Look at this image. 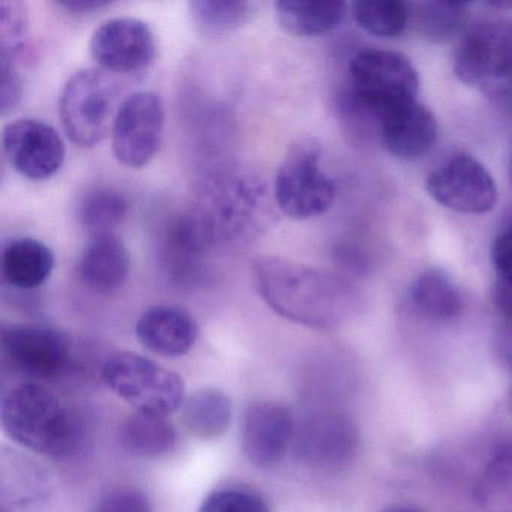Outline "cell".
<instances>
[{
	"label": "cell",
	"mask_w": 512,
	"mask_h": 512,
	"mask_svg": "<svg viewBox=\"0 0 512 512\" xmlns=\"http://www.w3.org/2000/svg\"><path fill=\"white\" fill-rule=\"evenodd\" d=\"M253 278L268 307L299 325L329 328L352 307L353 293L346 281L286 257H257Z\"/></svg>",
	"instance_id": "6da1fadb"
},
{
	"label": "cell",
	"mask_w": 512,
	"mask_h": 512,
	"mask_svg": "<svg viewBox=\"0 0 512 512\" xmlns=\"http://www.w3.org/2000/svg\"><path fill=\"white\" fill-rule=\"evenodd\" d=\"M419 76L412 62L382 49H364L349 62V83L341 110L349 121L376 128L383 116L418 97Z\"/></svg>",
	"instance_id": "7a4b0ae2"
},
{
	"label": "cell",
	"mask_w": 512,
	"mask_h": 512,
	"mask_svg": "<svg viewBox=\"0 0 512 512\" xmlns=\"http://www.w3.org/2000/svg\"><path fill=\"white\" fill-rule=\"evenodd\" d=\"M0 419L8 437L52 458L73 455L82 442L79 419L41 383L25 382L5 392Z\"/></svg>",
	"instance_id": "3957f363"
},
{
	"label": "cell",
	"mask_w": 512,
	"mask_h": 512,
	"mask_svg": "<svg viewBox=\"0 0 512 512\" xmlns=\"http://www.w3.org/2000/svg\"><path fill=\"white\" fill-rule=\"evenodd\" d=\"M119 82L103 68H83L68 77L59 97V116L68 139L92 148L112 133L119 106Z\"/></svg>",
	"instance_id": "277c9868"
},
{
	"label": "cell",
	"mask_w": 512,
	"mask_h": 512,
	"mask_svg": "<svg viewBox=\"0 0 512 512\" xmlns=\"http://www.w3.org/2000/svg\"><path fill=\"white\" fill-rule=\"evenodd\" d=\"M275 202L287 217L310 220L334 205L337 185L323 170L322 148L313 139L293 143L275 176Z\"/></svg>",
	"instance_id": "5b68a950"
},
{
	"label": "cell",
	"mask_w": 512,
	"mask_h": 512,
	"mask_svg": "<svg viewBox=\"0 0 512 512\" xmlns=\"http://www.w3.org/2000/svg\"><path fill=\"white\" fill-rule=\"evenodd\" d=\"M104 383L137 412L169 416L182 409L185 401L184 379L146 356L118 352L104 362Z\"/></svg>",
	"instance_id": "8992f818"
},
{
	"label": "cell",
	"mask_w": 512,
	"mask_h": 512,
	"mask_svg": "<svg viewBox=\"0 0 512 512\" xmlns=\"http://www.w3.org/2000/svg\"><path fill=\"white\" fill-rule=\"evenodd\" d=\"M0 349L14 373L37 383L64 376L73 359L70 340L58 329L44 325L4 326Z\"/></svg>",
	"instance_id": "52a82bcc"
},
{
	"label": "cell",
	"mask_w": 512,
	"mask_h": 512,
	"mask_svg": "<svg viewBox=\"0 0 512 512\" xmlns=\"http://www.w3.org/2000/svg\"><path fill=\"white\" fill-rule=\"evenodd\" d=\"M164 104L155 92L139 91L121 101L112 127L116 160L130 169L145 167L163 139Z\"/></svg>",
	"instance_id": "ba28073f"
},
{
	"label": "cell",
	"mask_w": 512,
	"mask_h": 512,
	"mask_svg": "<svg viewBox=\"0 0 512 512\" xmlns=\"http://www.w3.org/2000/svg\"><path fill=\"white\" fill-rule=\"evenodd\" d=\"M431 199L460 214H487L496 206L497 187L487 167L469 154H455L425 179Z\"/></svg>",
	"instance_id": "9c48e42d"
},
{
	"label": "cell",
	"mask_w": 512,
	"mask_h": 512,
	"mask_svg": "<svg viewBox=\"0 0 512 512\" xmlns=\"http://www.w3.org/2000/svg\"><path fill=\"white\" fill-rule=\"evenodd\" d=\"M199 211L217 241L244 238L265 223L269 214L268 197L257 179L232 176L217 185Z\"/></svg>",
	"instance_id": "30bf717a"
},
{
	"label": "cell",
	"mask_w": 512,
	"mask_h": 512,
	"mask_svg": "<svg viewBox=\"0 0 512 512\" xmlns=\"http://www.w3.org/2000/svg\"><path fill=\"white\" fill-rule=\"evenodd\" d=\"M454 71L467 85L512 82V23L487 22L470 29L458 47Z\"/></svg>",
	"instance_id": "8fae6325"
},
{
	"label": "cell",
	"mask_w": 512,
	"mask_h": 512,
	"mask_svg": "<svg viewBox=\"0 0 512 512\" xmlns=\"http://www.w3.org/2000/svg\"><path fill=\"white\" fill-rule=\"evenodd\" d=\"M2 146L13 169L34 181L52 178L64 164V140L40 119H16L5 125Z\"/></svg>",
	"instance_id": "7c38bea8"
},
{
	"label": "cell",
	"mask_w": 512,
	"mask_h": 512,
	"mask_svg": "<svg viewBox=\"0 0 512 512\" xmlns=\"http://www.w3.org/2000/svg\"><path fill=\"white\" fill-rule=\"evenodd\" d=\"M89 52L109 73H134L151 64L155 56V38L143 20L113 17L92 32Z\"/></svg>",
	"instance_id": "4fadbf2b"
},
{
	"label": "cell",
	"mask_w": 512,
	"mask_h": 512,
	"mask_svg": "<svg viewBox=\"0 0 512 512\" xmlns=\"http://www.w3.org/2000/svg\"><path fill=\"white\" fill-rule=\"evenodd\" d=\"M217 242L199 209L176 215L164 227L160 260L166 274L178 284L202 277L205 260Z\"/></svg>",
	"instance_id": "5bb4252c"
},
{
	"label": "cell",
	"mask_w": 512,
	"mask_h": 512,
	"mask_svg": "<svg viewBox=\"0 0 512 512\" xmlns=\"http://www.w3.org/2000/svg\"><path fill=\"white\" fill-rule=\"evenodd\" d=\"M296 455L317 469H337L352 458L356 433L352 422L341 413L319 410L296 422Z\"/></svg>",
	"instance_id": "9a60e30c"
},
{
	"label": "cell",
	"mask_w": 512,
	"mask_h": 512,
	"mask_svg": "<svg viewBox=\"0 0 512 512\" xmlns=\"http://www.w3.org/2000/svg\"><path fill=\"white\" fill-rule=\"evenodd\" d=\"M296 421L286 406L274 401L251 404L242 424V451L259 469L277 467L295 439Z\"/></svg>",
	"instance_id": "2e32d148"
},
{
	"label": "cell",
	"mask_w": 512,
	"mask_h": 512,
	"mask_svg": "<svg viewBox=\"0 0 512 512\" xmlns=\"http://www.w3.org/2000/svg\"><path fill=\"white\" fill-rule=\"evenodd\" d=\"M439 136L436 116L418 101L383 116L379 137L389 154L404 161L419 160L434 148Z\"/></svg>",
	"instance_id": "e0dca14e"
},
{
	"label": "cell",
	"mask_w": 512,
	"mask_h": 512,
	"mask_svg": "<svg viewBox=\"0 0 512 512\" xmlns=\"http://www.w3.org/2000/svg\"><path fill=\"white\" fill-rule=\"evenodd\" d=\"M199 325L188 311L173 305H154L137 320L140 343L155 355L179 358L190 352L199 338Z\"/></svg>",
	"instance_id": "ac0fdd59"
},
{
	"label": "cell",
	"mask_w": 512,
	"mask_h": 512,
	"mask_svg": "<svg viewBox=\"0 0 512 512\" xmlns=\"http://www.w3.org/2000/svg\"><path fill=\"white\" fill-rule=\"evenodd\" d=\"M130 253L113 232L97 233L86 242L77 260V277L100 295L121 289L130 274Z\"/></svg>",
	"instance_id": "d6986e66"
},
{
	"label": "cell",
	"mask_w": 512,
	"mask_h": 512,
	"mask_svg": "<svg viewBox=\"0 0 512 512\" xmlns=\"http://www.w3.org/2000/svg\"><path fill=\"white\" fill-rule=\"evenodd\" d=\"M409 298L416 313L431 322H451L464 311L460 287L439 268L421 272L410 286Z\"/></svg>",
	"instance_id": "ffe728a7"
},
{
	"label": "cell",
	"mask_w": 512,
	"mask_h": 512,
	"mask_svg": "<svg viewBox=\"0 0 512 512\" xmlns=\"http://www.w3.org/2000/svg\"><path fill=\"white\" fill-rule=\"evenodd\" d=\"M53 268L55 254L38 239H11L2 251V275L16 289H38L49 280Z\"/></svg>",
	"instance_id": "44dd1931"
},
{
	"label": "cell",
	"mask_w": 512,
	"mask_h": 512,
	"mask_svg": "<svg viewBox=\"0 0 512 512\" xmlns=\"http://www.w3.org/2000/svg\"><path fill=\"white\" fill-rule=\"evenodd\" d=\"M119 443L134 457L160 458L176 448L178 433L167 416L136 412L122 422Z\"/></svg>",
	"instance_id": "7402d4cb"
},
{
	"label": "cell",
	"mask_w": 512,
	"mask_h": 512,
	"mask_svg": "<svg viewBox=\"0 0 512 512\" xmlns=\"http://www.w3.org/2000/svg\"><path fill=\"white\" fill-rule=\"evenodd\" d=\"M278 25L295 37H316L334 31L346 16L343 2L280 0L274 4Z\"/></svg>",
	"instance_id": "603a6c76"
},
{
	"label": "cell",
	"mask_w": 512,
	"mask_h": 512,
	"mask_svg": "<svg viewBox=\"0 0 512 512\" xmlns=\"http://www.w3.org/2000/svg\"><path fill=\"white\" fill-rule=\"evenodd\" d=\"M233 406L220 389L205 388L185 398L182 418L191 434L203 440H215L229 430Z\"/></svg>",
	"instance_id": "cb8c5ba5"
},
{
	"label": "cell",
	"mask_w": 512,
	"mask_h": 512,
	"mask_svg": "<svg viewBox=\"0 0 512 512\" xmlns=\"http://www.w3.org/2000/svg\"><path fill=\"white\" fill-rule=\"evenodd\" d=\"M127 197L110 187H95L83 194L77 205V221L92 235L112 232L127 215Z\"/></svg>",
	"instance_id": "d4e9b609"
},
{
	"label": "cell",
	"mask_w": 512,
	"mask_h": 512,
	"mask_svg": "<svg viewBox=\"0 0 512 512\" xmlns=\"http://www.w3.org/2000/svg\"><path fill=\"white\" fill-rule=\"evenodd\" d=\"M188 8L196 28L209 35L238 29L256 13V4L244 0H194Z\"/></svg>",
	"instance_id": "484cf974"
},
{
	"label": "cell",
	"mask_w": 512,
	"mask_h": 512,
	"mask_svg": "<svg viewBox=\"0 0 512 512\" xmlns=\"http://www.w3.org/2000/svg\"><path fill=\"white\" fill-rule=\"evenodd\" d=\"M352 14L368 34L395 38L409 25L410 5L400 0H361L352 5Z\"/></svg>",
	"instance_id": "4316f807"
},
{
	"label": "cell",
	"mask_w": 512,
	"mask_h": 512,
	"mask_svg": "<svg viewBox=\"0 0 512 512\" xmlns=\"http://www.w3.org/2000/svg\"><path fill=\"white\" fill-rule=\"evenodd\" d=\"M466 19V5L452 2H424L410 7V20L419 34L434 43L454 37Z\"/></svg>",
	"instance_id": "83f0119b"
},
{
	"label": "cell",
	"mask_w": 512,
	"mask_h": 512,
	"mask_svg": "<svg viewBox=\"0 0 512 512\" xmlns=\"http://www.w3.org/2000/svg\"><path fill=\"white\" fill-rule=\"evenodd\" d=\"M28 13L22 2L2 0L0 2V61L19 65L25 55L28 38Z\"/></svg>",
	"instance_id": "f1b7e54d"
},
{
	"label": "cell",
	"mask_w": 512,
	"mask_h": 512,
	"mask_svg": "<svg viewBox=\"0 0 512 512\" xmlns=\"http://www.w3.org/2000/svg\"><path fill=\"white\" fill-rule=\"evenodd\" d=\"M199 512H271L260 494L241 487L218 488L203 500Z\"/></svg>",
	"instance_id": "f546056e"
},
{
	"label": "cell",
	"mask_w": 512,
	"mask_h": 512,
	"mask_svg": "<svg viewBox=\"0 0 512 512\" xmlns=\"http://www.w3.org/2000/svg\"><path fill=\"white\" fill-rule=\"evenodd\" d=\"M94 512H154V506L145 491L121 487L104 494Z\"/></svg>",
	"instance_id": "4dcf8cb0"
},
{
	"label": "cell",
	"mask_w": 512,
	"mask_h": 512,
	"mask_svg": "<svg viewBox=\"0 0 512 512\" xmlns=\"http://www.w3.org/2000/svg\"><path fill=\"white\" fill-rule=\"evenodd\" d=\"M23 82L19 65L0 61V112L7 115L22 98Z\"/></svg>",
	"instance_id": "1f68e13d"
},
{
	"label": "cell",
	"mask_w": 512,
	"mask_h": 512,
	"mask_svg": "<svg viewBox=\"0 0 512 512\" xmlns=\"http://www.w3.org/2000/svg\"><path fill=\"white\" fill-rule=\"evenodd\" d=\"M491 262L496 272V281L512 286V226L503 230L493 242Z\"/></svg>",
	"instance_id": "d6a6232c"
},
{
	"label": "cell",
	"mask_w": 512,
	"mask_h": 512,
	"mask_svg": "<svg viewBox=\"0 0 512 512\" xmlns=\"http://www.w3.org/2000/svg\"><path fill=\"white\" fill-rule=\"evenodd\" d=\"M484 89L494 103L512 118V82L494 83Z\"/></svg>",
	"instance_id": "836d02e7"
},
{
	"label": "cell",
	"mask_w": 512,
	"mask_h": 512,
	"mask_svg": "<svg viewBox=\"0 0 512 512\" xmlns=\"http://www.w3.org/2000/svg\"><path fill=\"white\" fill-rule=\"evenodd\" d=\"M107 5H109V2H103V0H65V2H58L59 8L73 14H89L92 11L107 7Z\"/></svg>",
	"instance_id": "e575fe53"
},
{
	"label": "cell",
	"mask_w": 512,
	"mask_h": 512,
	"mask_svg": "<svg viewBox=\"0 0 512 512\" xmlns=\"http://www.w3.org/2000/svg\"><path fill=\"white\" fill-rule=\"evenodd\" d=\"M382 512H422L421 509L415 508V506H407V505H395L391 506V508H386L385 511Z\"/></svg>",
	"instance_id": "d590c367"
},
{
	"label": "cell",
	"mask_w": 512,
	"mask_h": 512,
	"mask_svg": "<svg viewBox=\"0 0 512 512\" xmlns=\"http://www.w3.org/2000/svg\"><path fill=\"white\" fill-rule=\"evenodd\" d=\"M508 172H509V178H511V182H512V151H511V155H509Z\"/></svg>",
	"instance_id": "8d00e7d4"
},
{
	"label": "cell",
	"mask_w": 512,
	"mask_h": 512,
	"mask_svg": "<svg viewBox=\"0 0 512 512\" xmlns=\"http://www.w3.org/2000/svg\"><path fill=\"white\" fill-rule=\"evenodd\" d=\"M509 407H511L512 410V389L511 392H509Z\"/></svg>",
	"instance_id": "74e56055"
}]
</instances>
